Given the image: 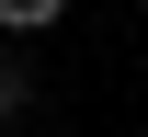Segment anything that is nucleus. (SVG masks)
<instances>
[{
    "label": "nucleus",
    "instance_id": "obj_1",
    "mask_svg": "<svg viewBox=\"0 0 148 137\" xmlns=\"http://www.w3.org/2000/svg\"><path fill=\"white\" fill-rule=\"evenodd\" d=\"M57 12H69V0H0V34H46Z\"/></svg>",
    "mask_w": 148,
    "mask_h": 137
},
{
    "label": "nucleus",
    "instance_id": "obj_2",
    "mask_svg": "<svg viewBox=\"0 0 148 137\" xmlns=\"http://www.w3.org/2000/svg\"><path fill=\"white\" fill-rule=\"evenodd\" d=\"M23 103H34V69H23V57H0V137H12V114H23Z\"/></svg>",
    "mask_w": 148,
    "mask_h": 137
}]
</instances>
